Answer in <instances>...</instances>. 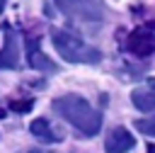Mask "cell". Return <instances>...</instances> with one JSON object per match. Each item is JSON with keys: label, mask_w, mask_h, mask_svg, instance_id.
Instances as JSON below:
<instances>
[{"label": "cell", "mask_w": 155, "mask_h": 153, "mask_svg": "<svg viewBox=\"0 0 155 153\" xmlns=\"http://www.w3.org/2000/svg\"><path fill=\"white\" fill-rule=\"evenodd\" d=\"M53 112L63 117L68 124H73L80 134L94 136L102 129V114L80 95H63L53 100Z\"/></svg>", "instance_id": "6da1fadb"}, {"label": "cell", "mask_w": 155, "mask_h": 153, "mask_svg": "<svg viewBox=\"0 0 155 153\" xmlns=\"http://www.w3.org/2000/svg\"><path fill=\"white\" fill-rule=\"evenodd\" d=\"M51 39H53V46H56L58 56L68 63H99L102 61V53L94 46L85 44L80 36H75L65 29H53Z\"/></svg>", "instance_id": "7a4b0ae2"}, {"label": "cell", "mask_w": 155, "mask_h": 153, "mask_svg": "<svg viewBox=\"0 0 155 153\" xmlns=\"http://www.w3.org/2000/svg\"><path fill=\"white\" fill-rule=\"evenodd\" d=\"M56 5L70 19H80V22H102L104 19V10L94 0H56Z\"/></svg>", "instance_id": "3957f363"}, {"label": "cell", "mask_w": 155, "mask_h": 153, "mask_svg": "<svg viewBox=\"0 0 155 153\" xmlns=\"http://www.w3.org/2000/svg\"><path fill=\"white\" fill-rule=\"evenodd\" d=\"M126 49L133 56H140V58L153 56L155 53V32L148 29V27H136L126 39Z\"/></svg>", "instance_id": "277c9868"}, {"label": "cell", "mask_w": 155, "mask_h": 153, "mask_svg": "<svg viewBox=\"0 0 155 153\" xmlns=\"http://www.w3.org/2000/svg\"><path fill=\"white\" fill-rule=\"evenodd\" d=\"M0 68H19V41L10 24H5V44L0 49Z\"/></svg>", "instance_id": "5b68a950"}, {"label": "cell", "mask_w": 155, "mask_h": 153, "mask_svg": "<svg viewBox=\"0 0 155 153\" xmlns=\"http://www.w3.org/2000/svg\"><path fill=\"white\" fill-rule=\"evenodd\" d=\"M131 102L140 112H155V78L145 80L131 92Z\"/></svg>", "instance_id": "8992f818"}, {"label": "cell", "mask_w": 155, "mask_h": 153, "mask_svg": "<svg viewBox=\"0 0 155 153\" xmlns=\"http://www.w3.org/2000/svg\"><path fill=\"white\" fill-rule=\"evenodd\" d=\"M27 61H29V66L31 68H36V70H44V73H56V63L36 46V39L31 36V34H27Z\"/></svg>", "instance_id": "52a82bcc"}, {"label": "cell", "mask_w": 155, "mask_h": 153, "mask_svg": "<svg viewBox=\"0 0 155 153\" xmlns=\"http://www.w3.org/2000/svg\"><path fill=\"white\" fill-rule=\"evenodd\" d=\"M133 146H136V138H133L124 126H116V129L107 136L104 151H107V153H128Z\"/></svg>", "instance_id": "ba28073f"}, {"label": "cell", "mask_w": 155, "mask_h": 153, "mask_svg": "<svg viewBox=\"0 0 155 153\" xmlns=\"http://www.w3.org/2000/svg\"><path fill=\"white\" fill-rule=\"evenodd\" d=\"M29 131H31L36 138L46 141V143H53V141H61V138H63V134H61V131H53L46 119H34V121L29 124Z\"/></svg>", "instance_id": "9c48e42d"}, {"label": "cell", "mask_w": 155, "mask_h": 153, "mask_svg": "<svg viewBox=\"0 0 155 153\" xmlns=\"http://www.w3.org/2000/svg\"><path fill=\"white\" fill-rule=\"evenodd\" d=\"M136 129H138L140 134H145V136H155V117H150V119H138V121H136Z\"/></svg>", "instance_id": "30bf717a"}, {"label": "cell", "mask_w": 155, "mask_h": 153, "mask_svg": "<svg viewBox=\"0 0 155 153\" xmlns=\"http://www.w3.org/2000/svg\"><path fill=\"white\" fill-rule=\"evenodd\" d=\"M31 104H34L31 100H12V102H10V107H12L15 112H29Z\"/></svg>", "instance_id": "8fae6325"}, {"label": "cell", "mask_w": 155, "mask_h": 153, "mask_svg": "<svg viewBox=\"0 0 155 153\" xmlns=\"http://www.w3.org/2000/svg\"><path fill=\"white\" fill-rule=\"evenodd\" d=\"M5 2H7V0H0V12L5 10Z\"/></svg>", "instance_id": "7c38bea8"}, {"label": "cell", "mask_w": 155, "mask_h": 153, "mask_svg": "<svg viewBox=\"0 0 155 153\" xmlns=\"http://www.w3.org/2000/svg\"><path fill=\"white\" fill-rule=\"evenodd\" d=\"M148 153H155V148H153V146H150V148H148Z\"/></svg>", "instance_id": "4fadbf2b"}]
</instances>
